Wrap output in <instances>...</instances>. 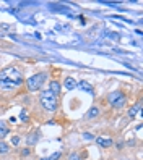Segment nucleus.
Instances as JSON below:
<instances>
[{"label": "nucleus", "mask_w": 143, "mask_h": 160, "mask_svg": "<svg viewBox=\"0 0 143 160\" xmlns=\"http://www.w3.org/2000/svg\"><path fill=\"white\" fill-rule=\"evenodd\" d=\"M23 82V74L21 71L15 67H8L0 71V88L2 89H15L21 86Z\"/></svg>", "instance_id": "obj_1"}, {"label": "nucleus", "mask_w": 143, "mask_h": 160, "mask_svg": "<svg viewBox=\"0 0 143 160\" xmlns=\"http://www.w3.org/2000/svg\"><path fill=\"white\" fill-rule=\"evenodd\" d=\"M39 100H41V105L46 112H55L57 110V96L52 94L49 89L41 92Z\"/></svg>", "instance_id": "obj_2"}, {"label": "nucleus", "mask_w": 143, "mask_h": 160, "mask_svg": "<svg viewBox=\"0 0 143 160\" xmlns=\"http://www.w3.org/2000/svg\"><path fill=\"white\" fill-rule=\"evenodd\" d=\"M46 78H47V74H46V73H37V74H34V76L28 78V81H26V88L30 89V91H37V89H41V86L44 84Z\"/></svg>", "instance_id": "obj_3"}, {"label": "nucleus", "mask_w": 143, "mask_h": 160, "mask_svg": "<svg viewBox=\"0 0 143 160\" xmlns=\"http://www.w3.org/2000/svg\"><path fill=\"white\" fill-rule=\"evenodd\" d=\"M107 100L111 102V105H112L114 108H122L124 105H125V102H127V97L124 96V92L116 91V92H111V94H109Z\"/></svg>", "instance_id": "obj_4"}, {"label": "nucleus", "mask_w": 143, "mask_h": 160, "mask_svg": "<svg viewBox=\"0 0 143 160\" xmlns=\"http://www.w3.org/2000/svg\"><path fill=\"white\" fill-rule=\"evenodd\" d=\"M96 142H98L101 147H111V146H112V139H111V138L99 136V138H96Z\"/></svg>", "instance_id": "obj_5"}, {"label": "nucleus", "mask_w": 143, "mask_h": 160, "mask_svg": "<svg viewBox=\"0 0 143 160\" xmlns=\"http://www.w3.org/2000/svg\"><path fill=\"white\" fill-rule=\"evenodd\" d=\"M63 88L67 89V91H73L75 88H77V81H75L73 78H65V81H63Z\"/></svg>", "instance_id": "obj_6"}, {"label": "nucleus", "mask_w": 143, "mask_h": 160, "mask_svg": "<svg viewBox=\"0 0 143 160\" xmlns=\"http://www.w3.org/2000/svg\"><path fill=\"white\" fill-rule=\"evenodd\" d=\"M37 141H39V133H31L26 136V144L28 146H34Z\"/></svg>", "instance_id": "obj_7"}, {"label": "nucleus", "mask_w": 143, "mask_h": 160, "mask_svg": "<svg viewBox=\"0 0 143 160\" xmlns=\"http://www.w3.org/2000/svg\"><path fill=\"white\" fill-rule=\"evenodd\" d=\"M49 91H51L52 94H55V96H59V92H60V84L57 82V81H51V84H49Z\"/></svg>", "instance_id": "obj_8"}, {"label": "nucleus", "mask_w": 143, "mask_h": 160, "mask_svg": "<svg viewBox=\"0 0 143 160\" xmlns=\"http://www.w3.org/2000/svg\"><path fill=\"white\" fill-rule=\"evenodd\" d=\"M8 134V126L3 120H0V139H3Z\"/></svg>", "instance_id": "obj_9"}, {"label": "nucleus", "mask_w": 143, "mask_h": 160, "mask_svg": "<svg viewBox=\"0 0 143 160\" xmlns=\"http://www.w3.org/2000/svg\"><path fill=\"white\" fill-rule=\"evenodd\" d=\"M77 86H78L80 89H83V91H86V92L93 94V88L90 86V82H86V81H80V82H77Z\"/></svg>", "instance_id": "obj_10"}, {"label": "nucleus", "mask_w": 143, "mask_h": 160, "mask_svg": "<svg viewBox=\"0 0 143 160\" xmlns=\"http://www.w3.org/2000/svg\"><path fill=\"white\" fill-rule=\"evenodd\" d=\"M8 150H10V146H8L7 142H3V141H0V155L8 154Z\"/></svg>", "instance_id": "obj_11"}, {"label": "nucleus", "mask_w": 143, "mask_h": 160, "mask_svg": "<svg viewBox=\"0 0 143 160\" xmlns=\"http://www.w3.org/2000/svg\"><path fill=\"white\" fill-rule=\"evenodd\" d=\"M98 115H99V108H98V107H91L86 117H88V118H96Z\"/></svg>", "instance_id": "obj_12"}, {"label": "nucleus", "mask_w": 143, "mask_h": 160, "mask_svg": "<svg viewBox=\"0 0 143 160\" xmlns=\"http://www.w3.org/2000/svg\"><path fill=\"white\" fill-rule=\"evenodd\" d=\"M140 108H141V105H140V103H138V105H135L133 108H130V110H129V117H130V118H135V115H137L138 112H140Z\"/></svg>", "instance_id": "obj_13"}, {"label": "nucleus", "mask_w": 143, "mask_h": 160, "mask_svg": "<svg viewBox=\"0 0 143 160\" xmlns=\"http://www.w3.org/2000/svg\"><path fill=\"white\" fill-rule=\"evenodd\" d=\"M62 7H63V5H57V3L54 5V3H52V5H51V10H54V12H63V13L69 12V8H62Z\"/></svg>", "instance_id": "obj_14"}, {"label": "nucleus", "mask_w": 143, "mask_h": 160, "mask_svg": "<svg viewBox=\"0 0 143 160\" xmlns=\"http://www.w3.org/2000/svg\"><path fill=\"white\" fill-rule=\"evenodd\" d=\"M57 158H60V152H55V154H52V155H49V157H44V158H41V160H57Z\"/></svg>", "instance_id": "obj_15"}, {"label": "nucleus", "mask_w": 143, "mask_h": 160, "mask_svg": "<svg viewBox=\"0 0 143 160\" xmlns=\"http://www.w3.org/2000/svg\"><path fill=\"white\" fill-rule=\"evenodd\" d=\"M12 144H13V146L20 144V138H18V136H13V138H12Z\"/></svg>", "instance_id": "obj_16"}, {"label": "nucleus", "mask_w": 143, "mask_h": 160, "mask_svg": "<svg viewBox=\"0 0 143 160\" xmlns=\"http://www.w3.org/2000/svg\"><path fill=\"white\" fill-rule=\"evenodd\" d=\"M83 138H85V139H88V141H91V139H93L94 136H93L91 133H85V134H83Z\"/></svg>", "instance_id": "obj_17"}, {"label": "nucleus", "mask_w": 143, "mask_h": 160, "mask_svg": "<svg viewBox=\"0 0 143 160\" xmlns=\"http://www.w3.org/2000/svg\"><path fill=\"white\" fill-rule=\"evenodd\" d=\"M69 160H80V155H78V154H72Z\"/></svg>", "instance_id": "obj_18"}, {"label": "nucleus", "mask_w": 143, "mask_h": 160, "mask_svg": "<svg viewBox=\"0 0 143 160\" xmlns=\"http://www.w3.org/2000/svg\"><path fill=\"white\" fill-rule=\"evenodd\" d=\"M21 120L26 121L28 120V115H26V110H21Z\"/></svg>", "instance_id": "obj_19"}, {"label": "nucleus", "mask_w": 143, "mask_h": 160, "mask_svg": "<svg viewBox=\"0 0 143 160\" xmlns=\"http://www.w3.org/2000/svg\"><path fill=\"white\" fill-rule=\"evenodd\" d=\"M30 154H31L30 149H25V150H23V155H30Z\"/></svg>", "instance_id": "obj_20"}]
</instances>
